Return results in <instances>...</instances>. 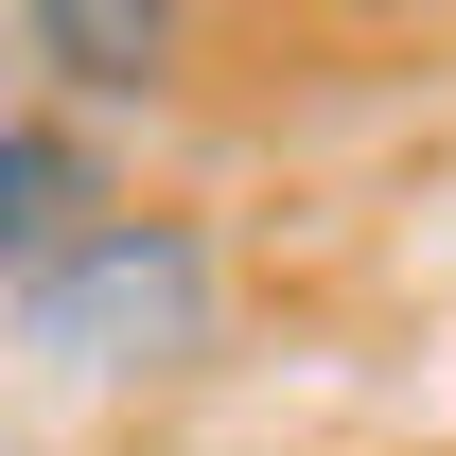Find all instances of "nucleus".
<instances>
[{
  "instance_id": "obj_1",
  "label": "nucleus",
  "mask_w": 456,
  "mask_h": 456,
  "mask_svg": "<svg viewBox=\"0 0 456 456\" xmlns=\"http://www.w3.org/2000/svg\"><path fill=\"white\" fill-rule=\"evenodd\" d=\"M0 334L36 351V369H193L228 334V246L193 211H88L53 264H18L0 281Z\"/></svg>"
},
{
  "instance_id": "obj_2",
  "label": "nucleus",
  "mask_w": 456,
  "mask_h": 456,
  "mask_svg": "<svg viewBox=\"0 0 456 456\" xmlns=\"http://www.w3.org/2000/svg\"><path fill=\"white\" fill-rule=\"evenodd\" d=\"M0 53L53 70L70 106H159L175 53H193V18H175V0H18V18H0Z\"/></svg>"
},
{
  "instance_id": "obj_3",
  "label": "nucleus",
  "mask_w": 456,
  "mask_h": 456,
  "mask_svg": "<svg viewBox=\"0 0 456 456\" xmlns=\"http://www.w3.org/2000/svg\"><path fill=\"white\" fill-rule=\"evenodd\" d=\"M88 211H106V159H88L70 123H0V281H18V264H53Z\"/></svg>"
}]
</instances>
